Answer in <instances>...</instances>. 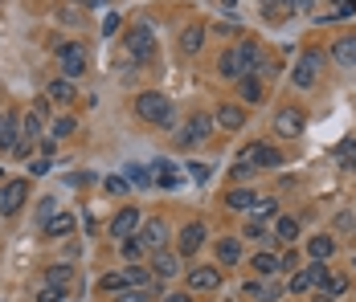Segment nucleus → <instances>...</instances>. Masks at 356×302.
Here are the masks:
<instances>
[{
  "instance_id": "f3484780",
  "label": "nucleus",
  "mask_w": 356,
  "mask_h": 302,
  "mask_svg": "<svg viewBox=\"0 0 356 302\" xmlns=\"http://www.w3.org/2000/svg\"><path fill=\"white\" fill-rule=\"evenodd\" d=\"M45 98H49V102H58V106H70L78 94H74V82H70V78H54V82L45 86Z\"/></svg>"
},
{
  "instance_id": "ddd939ff",
  "label": "nucleus",
  "mask_w": 356,
  "mask_h": 302,
  "mask_svg": "<svg viewBox=\"0 0 356 302\" xmlns=\"http://www.w3.org/2000/svg\"><path fill=\"white\" fill-rule=\"evenodd\" d=\"M332 62H336V66H344V70H353V66H356V33L336 37V45H332Z\"/></svg>"
},
{
  "instance_id": "9b49d317",
  "label": "nucleus",
  "mask_w": 356,
  "mask_h": 302,
  "mask_svg": "<svg viewBox=\"0 0 356 302\" xmlns=\"http://www.w3.org/2000/svg\"><path fill=\"white\" fill-rule=\"evenodd\" d=\"M213 123H217L221 131H242V127H246V111L234 106V102H221L217 115H213Z\"/></svg>"
},
{
  "instance_id": "8fccbe9b",
  "label": "nucleus",
  "mask_w": 356,
  "mask_h": 302,
  "mask_svg": "<svg viewBox=\"0 0 356 302\" xmlns=\"http://www.w3.org/2000/svg\"><path fill=\"white\" fill-rule=\"evenodd\" d=\"M4 127H8V115H0V139H4Z\"/></svg>"
},
{
  "instance_id": "aec40b11",
  "label": "nucleus",
  "mask_w": 356,
  "mask_h": 302,
  "mask_svg": "<svg viewBox=\"0 0 356 302\" xmlns=\"http://www.w3.org/2000/svg\"><path fill=\"white\" fill-rule=\"evenodd\" d=\"M242 155H246V159H254V167H278V163H282L278 148H267V143H263V148L254 143V148H246Z\"/></svg>"
},
{
  "instance_id": "a878e982",
  "label": "nucleus",
  "mask_w": 356,
  "mask_h": 302,
  "mask_svg": "<svg viewBox=\"0 0 356 302\" xmlns=\"http://www.w3.org/2000/svg\"><path fill=\"white\" fill-rule=\"evenodd\" d=\"M201 45H205V25H188V29L180 33V49H184V54H197Z\"/></svg>"
},
{
  "instance_id": "1a4fd4ad",
  "label": "nucleus",
  "mask_w": 356,
  "mask_h": 302,
  "mask_svg": "<svg viewBox=\"0 0 356 302\" xmlns=\"http://www.w3.org/2000/svg\"><path fill=\"white\" fill-rule=\"evenodd\" d=\"M221 286V270L217 266H192L188 270V290H217Z\"/></svg>"
},
{
  "instance_id": "423d86ee",
  "label": "nucleus",
  "mask_w": 356,
  "mask_h": 302,
  "mask_svg": "<svg viewBox=\"0 0 356 302\" xmlns=\"http://www.w3.org/2000/svg\"><path fill=\"white\" fill-rule=\"evenodd\" d=\"M58 58H62V78H74L87 74V49L78 45V41H66V45H58Z\"/></svg>"
},
{
  "instance_id": "49530a36",
  "label": "nucleus",
  "mask_w": 356,
  "mask_h": 302,
  "mask_svg": "<svg viewBox=\"0 0 356 302\" xmlns=\"http://www.w3.org/2000/svg\"><path fill=\"white\" fill-rule=\"evenodd\" d=\"M119 33V12H111L107 21H102V37H115Z\"/></svg>"
},
{
  "instance_id": "4468645a",
  "label": "nucleus",
  "mask_w": 356,
  "mask_h": 302,
  "mask_svg": "<svg viewBox=\"0 0 356 302\" xmlns=\"http://www.w3.org/2000/svg\"><path fill=\"white\" fill-rule=\"evenodd\" d=\"M152 274H156V282L177 278V274H180V257H177V253H168V249H160V253H156V262H152Z\"/></svg>"
},
{
  "instance_id": "7c9ffc66",
  "label": "nucleus",
  "mask_w": 356,
  "mask_h": 302,
  "mask_svg": "<svg viewBox=\"0 0 356 302\" xmlns=\"http://www.w3.org/2000/svg\"><path fill=\"white\" fill-rule=\"evenodd\" d=\"M295 237H299V221H295V217H282V221L274 225V241H287V245H291Z\"/></svg>"
},
{
  "instance_id": "de8ad7c7",
  "label": "nucleus",
  "mask_w": 356,
  "mask_h": 302,
  "mask_svg": "<svg viewBox=\"0 0 356 302\" xmlns=\"http://www.w3.org/2000/svg\"><path fill=\"white\" fill-rule=\"evenodd\" d=\"M49 172V159L41 155V159H33V167H29V176H45Z\"/></svg>"
},
{
  "instance_id": "0eeeda50",
  "label": "nucleus",
  "mask_w": 356,
  "mask_h": 302,
  "mask_svg": "<svg viewBox=\"0 0 356 302\" xmlns=\"http://www.w3.org/2000/svg\"><path fill=\"white\" fill-rule=\"evenodd\" d=\"M303 127H307V119H303L295 106H287V111H278V115H274V131H278L282 139H295V135H303Z\"/></svg>"
},
{
  "instance_id": "6ab92c4d",
  "label": "nucleus",
  "mask_w": 356,
  "mask_h": 302,
  "mask_svg": "<svg viewBox=\"0 0 356 302\" xmlns=\"http://www.w3.org/2000/svg\"><path fill=\"white\" fill-rule=\"evenodd\" d=\"M344 290H348V278H344V274H332V270H328V278L320 282V302H336L340 294H344Z\"/></svg>"
},
{
  "instance_id": "6e6552de",
  "label": "nucleus",
  "mask_w": 356,
  "mask_h": 302,
  "mask_svg": "<svg viewBox=\"0 0 356 302\" xmlns=\"http://www.w3.org/2000/svg\"><path fill=\"white\" fill-rule=\"evenodd\" d=\"M328 278V266L324 262H311L307 270H299L295 278H291V294H303V290H311V286H320Z\"/></svg>"
},
{
  "instance_id": "bb28decb",
  "label": "nucleus",
  "mask_w": 356,
  "mask_h": 302,
  "mask_svg": "<svg viewBox=\"0 0 356 302\" xmlns=\"http://www.w3.org/2000/svg\"><path fill=\"white\" fill-rule=\"evenodd\" d=\"M70 282H74V266H49V270H45V286L66 290Z\"/></svg>"
},
{
  "instance_id": "c9c22d12",
  "label": "nucleus",
  "mask_w": 356,
  "mask_h": 302,
  "mask_svg": "<svg viewBox=\"0 0 356 302\" xmlns=\"http://www.w3.org/2000/svg\"><path fill=\"white\" fill-rule=\"evenodd\" d=\"M274 213H278V200H258L250 221H258V225H263V221H267V217H274Z\"/></svg>"
},
{
  "instance_id": "473e14b6",
  "label": "nucleus",
  "mask_w": 356,
  "mask_h": 302,
  "mask_svg": "<svg viewBox=\"0 0 356 302\" xmlns=\"http://www.w3.org/2000/svg\"><path fill=\"white\" fill-rule=\"evenodd\" d=\"M119 253H123L127 262H135V257L144 253V241H140V237H123V241H119Z\"/></svg>"
},
{
  "instance_id": "4be33fe9",
  "label": "nucleus",
  "mask_w": 356,
  "mask_h": 302,
  "mask_svg": "<svg viewBox=\"0 0 356 302\" xmlns=\"http://www.w3.org/2000/svg\"><path fill=\"white\" fill-rule=\"evenodd\" d=\"M123 274H127V290H152L156 286V274L144 270V266H127Z\"/></svg>"
},
{
  "instance_id": "39448f33",
  "label": "nucleus",
  "mask_w": 356,
  "mask_h": 302,
  "mask_svg": "<svg viewBox=\"0 0 356 302\" xmlns=\"http://www.w3.org/2000/svg\"><path fill=\"white\" fill-rule=\"evenodd\" d=\"M29 200V180H8L0 188V217H16Z\"/></svg>"
},
{
  "instance_id": "4c0bfd02",
  "label": "nucleus",
  "mask_w": 356,
  "mask_h": 302,
  "mask_svg": "<svg viewBox=\"0 0 356 302\" xmlns=\"http://www.w3.org/2000/svg\"><path fill=\"white\" fill-rule=\"evenodd\" d=\"M127 184H131L127 176H107V180H102V188H107L111 196H123V192H127Z\"/></svg>"
},
{
  "instance_id": "a18cd8bd",
  "label": "nucleus",
  "mask_w": 356,
  "mask_h": 302,
  "mask_svg": "<svg viewBox=\"0 0 356 302\" xmlns=\"http://www.w3.org/2000/svg\"><path fill=\"white\" fill-rule=\"evenodd\" d=\"M115 302H152V294H148V290H123Z\"/></svg>"
},
{
  "instance_id": "f8f14e48",
  "label": "nucleus",
  "mask_w": 356,
  "mask_h": 302,
  "mask_svg": "<svg viewBox=\"0 0 356 302\" xmlns=\"http://www.w3.org/2000/svg\"><path fill=\"white\" fill-rule=\"evenodd\" d=\"M140 241H144V249H164V241H168V225L164 221H148V225H140V233H135Z\"/></svg>"
},
{
  "instance_id": "9d476101",
  "label": "nucleus",
  "mask_w": 356,
  "mask_h": 302,
  "mask_svg": "<svg viewBox=\"0 0 356 302\" xmlns=\"http://www.w3.org/2000/svg\"><path fill=\"white\" fill-rule=\"evenodd\" d=\"M135 233H140V213L127 205V209H119V213L111 217V237L123 241V237H135Z\"/></svg>"
},
{
  "instance_id": "a211bd4d",
  "label": "nucleus",
  "mask_w": 356,
  "mask_h": 302,
  "mask_svg": "<svg viewBox=\"0 0 356 302\" xmlns=\"http://www.w3.org/2000/svg\"><path fill=\"white\" fill-rule=\"evenodd\" d=\"M238 58H242V78H250L254 70H258V62H263L258 41H238Z\"/></svg>"
},
{
  "instance_id": "dca6fc26",
  "label": "nucleus",
  "mask_w": 356,
  "mask_h": 302,
  "mask_svg": "<svg viewBox=\"0 0 356 302\" xmlns=\"http://www.w3.org/2000/svg\"><path fill=\"white\" fill-rule=\"evenodd\" d=\"M205 245V225L201 221H188V225L180 229V253L188 257V253H197Z\"/></svg>"
},
{
  "instance_id": "c85d7f7f",
  "label": "nucleus",
  "mask_w": 356,
  "mask_h": 302,
  "mask_svg": "<svg viewBox=\"0 0 356 302\" xmlns=\"http://www.w3.org/2000/svg\"><path fill=\"white\" fill-rule=\"evenodd\" d=\"M307 249H311V257H315V262H328V257L336 253V241H332V237H311V241H307Z\"/></svg>"
},
{
  "instance_id": "c756f323",
  "label": "nucleus",
  "mask_w": 356,
  "mask_h": 302,
  "mask_svg": "<svg viewBox=\"0 0 356 302\" xmlns=\"http://www.w3.org/2000/svg\"><path fill=\"white\" fill-rule=\"evenodd\" d=\"M217 257H221L225 266H234V262L242 257V245H238V237H221V241H217Z\"/></svg>"
},
{
  "instance_id": "2eb2a0df",
  "label": "nucleus",
  "mask_w": 356,
  "mask_h": 302,
  "mask_svg": "<svg viewBox=\"0 0 356 302\" xmlns=\"http://www.w3.org/2000/svg\"><path fill=\"white\" fill-rule=\"evenodd\" d=\"M246 294H250V299H258V302H278V299H282V286H278L274 278H254V282L246 286Z\"/></svg>"
},
{
  "instance_id": "5701e85b",
  "label": "nucleus",
  "mask_w": 356,
  "mask_h": 302,
  "mask_svg": "<svg viewBox=\"0 0 356 302\" xmlns=\"http://www.w3.org/2000/svg\"><path fill=\"white\" fill-rule=\"evenodd\" d=\"M250 270H258V278H274V274L282 270V257H274V253L263 249V253H254V257H250Z\"/></svg>"
},
{
  "instance_id": "3c124183",
  "label": "nucleus",
  "mask_w": 356,
  "mask_h": 302,
  "mask_svg": "<svg viewBox=\"0 0 356 302\" xmlns=\"http://www.w3.org/2000/svg\"><path fill=\"white\" fill-rule=\"evenodd\" d=\"M263 4H267V8H278V4H282V0H263Z\"/></svg>"
},
{
  "instance_id": "f704fd0d",
  "label": "nucleus",
  "mask_w": 356,
  "mask_h": 302,
  "mask_svg": "<svg viewBox=\"0 0 356 302\" xmlns=\"http://www.w3.org/2000/svg\"><path fill=\"white\" fill-rule=\"evenodd\" d=\"M242 98H246V102H258V98H263V86H258V78L254 74L242 78Z\"/></svg>"
},
{
  "instance_id": "ea45409f",
  "label": "nucleus",
  "mask_w": 356,
  "mask_h": 302,
  "mask_svg": "<svg viewBox=\"0 0 356 302\" xmlns=\"http://www.w3.org/2000/svg\"><path fill=\"white\" fill-rule=\"evenodd\" d=\"M54 213H58V200H54V196H41V200H37V217H41V225H45Z\"/></svg>"
},
{
  "instance_id": "2f4dec72",
  "label": "nucleus",
  "mask_w": 356,
  "mask_h": 302,
  "mask_svg": "<svg viewBox=\"0 0 356 302\" xmlns=\"http://www.w3.org/2000/svg\"><path fill=\"white\" fill-rule=\"evenodd\" d=\"M127 180H131L135 188H148V184H152V167H144V163H131V167H127Z\"/></svg>"
},
{
  "instance_id": "393cba45",
  "label": "nucleus",
  "mask_w": 356,
  "mask_h": 302,
  "mask_svg": "<svg viewBox=\"0 0 356 302\" xmlns=\"http://www.w3.org/2000/svg\"><path fill=\"white\" fill-rule=\"evenodd\" d=\"M258 205V196L250 192V188H234V192H225V209H234V213H246V209H254Z\"/></svg>"
},
{
  "instance_id": "09e8293b",
  "label": "nucleus",
  "mask_w": 356,
  "mask_h": 302,
  "mask_svg": "<svg viewBox=\"0 0 356 302\" xmlns=\"http://www.w3.org/2000/svg\"><path fill=\"white\" fill-rule=\"evenodd\" d=\"M164 302H192V299H188V294H168Z\"/></svg>"
},
{
  "instance_id": "c03bdc74",
  "label": "nucleus",
  "mask_w": 356,
  "mask_h": 302,
  "mask_svg": "<svg viewBox=\"0 0 356 302\" xmlns=\"http://www.w3.org/2000/svg\"><path fill=\"white\" fill-rule=\"evenodd\" d=\"M37 302H66V299H62L58 286H41V290H37Z\"/></svg>"
},
{
  "instance_id": "f03ea898",
  "label": "nucleus",
  "mask_w": 356,
  "mask_h": 302,
  "mask_svg": "<svg viewBox=\"0 0 356 302\" xmlns=\"http://www.w3.org/2000/svg\"><path fill=\"white\" fill-rule=\"evenodd\" d=\"M152 54H156V37H152V29L148 25H135V29H127V62H152Z\"/></svg>"
},
{
  "instance_id": "72a5a7b5",
  "label": "nucleus",
  "mask_w": 356,
  "mask_h": 302,
  "mask_svg": "<svg viewBox=\"0 0 356 302\" xmlns=\"http://www.w3.org/2000/svg\"><path fill=\"white\" fill-rule=\"evenodd\" d=\"M254 172H258V167H254V159H246V155H242V159L230 167V176H234V180H250Z\"/></svg>"
},
{
  "instance_id": "e433bc0d",
  "label": "nucleus",
  "mask_w": 356,
  "mask_h": 302,
  "mask_svg": "<svg viewBox=\"0 0 356 302\" xmlns=\"http://www.w3.org/2000/svg\"><path fill=\"white\" fill-rule=\"evenodd\" d=\"M74 127H78L74 119H54V127H49V135H54V139H66V135H74Z\"/></svg>"
},
{
  "instance_id": "a19ab883",
  "label": "nucleus",
  "mask_w": 356,
  "mask_h": 302,
  "mask_svg": "<svg viewBox=\"0 0 356 302\" xmlns=\"http://www.w3.org/2000/svg\"><path fill=\"white\" fill-rule=\"evenodd\" d=\"M98 286H102V290H127V274H123V270H119V274H107Z\"/></svg>"
},
{
  "instance_id": "f257e3e1",
  "label": "nucleus",
  "mask_w": 356,
  "mask_h": 302,
  "mask_svg": "<svg viewBox=\"0 0 356 302\" xmlns=\"http://www.w3.org/2000/svg\"><path fill=\"white\" fill-rule=\"evenodd\" d=\"M135 115H140L144 123L164 127V123H173V102H168L160 90H148V94H140V98H135Z\"/></svg>"
},
{
  "instance_id": "7ed1b4c3",
  "label": "nucleus",
  "mask_w": 356,
  "mask_h": 302,
  "mask_svg": "<svg viewBox=\"0 0 356 302\" xmlns=\"http://www.w3.org/2000/svg\"><path fill=\"white\" fill-rule=\"evenodd\" d=\"M213 115H201V111H192L188 119H184V127H180V139L177 143H184V148H192V143H205L209 135H213Z\"/></svg>"
},
{
  "instance_id": "cd10ccee",
  "label": "nucleus",
  "mask_w": 356,
  "mask_h": 302,
  "mask_svg": "<svg viewBox=\"0 0 356 302\" xmlns=\"http://www.w3.org/2000/svg\"><path fill=\"white\" fill-rule=\"evenodd\" d=\"M217 70H221V78H242V58H238V49H225L221 62H217Z\"/></svg>"
},
{
  "instance_id": "58836bf2",
  "label": "nucleus",
  "mask_w": 356,
  "mask_h": 302,
  "mask_svg": "<svg viewBox=\"0 0 356 302\" xmlns=\"http://www.w3.org/2000/svg\"><path fill=\"white\" fill-rule=\"evenodd\" d=\"M21 131H25V139L33 143V139L41 135V119H37V115H29V119H21Z\"/></svg>"
},
{
  "instance_id": "37998d69",
  "label": "nucleus",
  "mask_w": 356,
  "mask_h": 302,
  "mask_svg": "<svg viewBox=\"0 0 356 302\" xmlns=\"http://www.w3.org/2000/svg\"><path fill=\"white\" fill-rule=\"evenodd\" d=\"M184 172H188V176L197 180V184H205V180H209V163H188Z\"/></svg>"
},
{
  "instance_id": "b1692460",
  "label": "nucleus",
  "mask_w": 356,
  "mask_h": 302,
  "mask_svg": "<svg viewBox=\"0 0 356 302\" xmlns=\"http://www.w3.org/2000/svg\"><path fill=\"white\" fill-rule=\"evenodd\" d=\"M41 229H45V237H70L74 233V213H54Z\"/></svg>"
},
{
  "instance_id": "412c9836",
  "label": "nucleus",
  "mask_w": 356,
  "mask_h": 302,
  "mask_svg": "<svg viewBox=\"0 0 356 302\" xmlns=\"http://www.w3.org/2000/svg\"><path fill=\"white\" fill-rule=\"evenodd\" d=\"M152 184H160V188H177L180 172L168 163V159H156V163H152Z\"/></svg>"
},
{
  "instance_id": "79ce46f5",
  "label": "nucleus",
  "mask_w": 356,
  "mask_h": 302,
  "mask_svg": "<svg viewBox=\"0 0 356 302\" xmlns=\"http://www.w3.org/2000/svg\"><path fill=\"white\" fill-rule=\"evenodd\" d=\"M353 155H356V139H344L340 143V167H353Z\"/></svg>"
},
{
  "instance_id": "20e7f679",
  "label": "nucleus",
  "mask_w": 356,
  "mask_h": 302,
  "mask_svg": "<svg viewBox=\"0 0 356 302\" xmlns=\"http://www.w3.org/2000/svg\"><path fill=\"white\" fill-rule=\"evenodd\" d=\"M320 70H324V54H303L299 62H295V70H291V82L299 86V90H311L315 82H320Z\"/></svg>"
}]
</instances>
